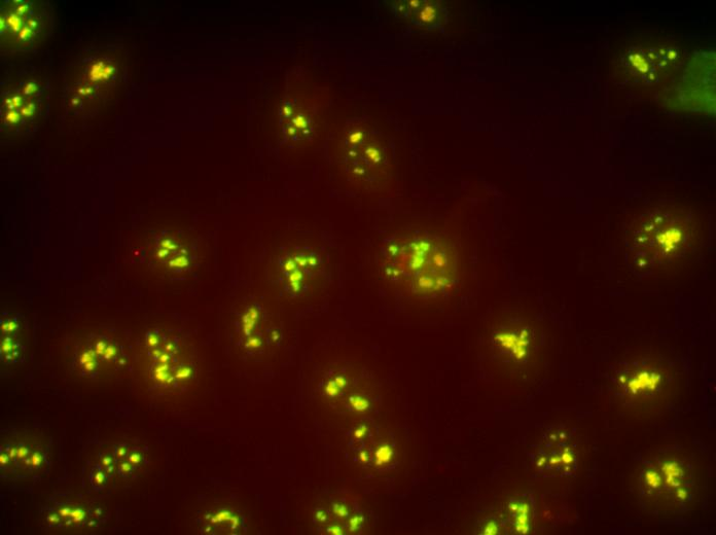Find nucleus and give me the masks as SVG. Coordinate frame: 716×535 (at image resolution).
<instances>
[{"mask_svg": "<svg viewBox=\"0 0 716 535\" xmlns=\"http://www.w3.org/2000/svg\"><path fill=\"white\" fill-rule=\"evenodd\" d=\"M386 283L415 297H442L461 282L462 259L456 245L437 233L413 230L391 236L380 251Z\"/></svg>", "mask_w": 716, "mask_h": 535, "instance_id": "1", "label": "nucleus"}, {"mask_svg": "<svg viewBox=\"0 0 716 535\" xmlns=\"http://www.w3.org/2000/svg\"><path fill=\"white\" fill-rule=\"evenodd\" d=\"M268 278L281 297L306 301L329 284L328 258L319 248L307 243L284 246L272 257Z\"/></svg>", "mask_w": 716, "mask_h": 535, "instance_id": "2", "label": "nucleus"}, {"mask_svg": "<svg viewBox=\"0 0 716 535\" xmlns=\"http://www.w3.org/2000/svg\"><path fill=\"white\" fill-rule=\"evenodd\" d=\"M232 341L241 358L264 363L281 349L282 321L268 301L258 295H248L234 311Z\"/></svg>", "mask_w": 716, "mask_h": 535, "instance_id": "3", "label": "nucleus"}, {"mask_svg": "<svg viewBox=\"0 0 716 535\" xmlns=\"http://www.w3.org/2000/svg\"><path fill=\"white\" fill-rule=\"evenodd\" d=\"M49 82L37 70L17 69L6 78L2 91V121L5 131L28 135L39 128L49 104Z\"/></svg>", "mask_w": 716, "mask_h": 535, "instance_id": "4", "label": "nucleus"}, {"mask_svg": "<svg viewBox=\"0 0 716 535\" xmlns=\"http://www.w3.org/2000/svg\"><path fill=\"white\" fill-rule=\"evenodd\" d=\"M340 163L349 180L367 190H380L389 181L391 160L382 137L372 128L355 126L344 137Z\"/></svg>", "mask_w": 716, "mask_h": 535, "instance_id": "5", "label": "nucleus"}, {"mask_svg": "<svg viewBox=\"0 0 716 535\" xmlns=\"http://www.w3.org/2000/svg\"><path fill=\"white\" fill-rule=\"evenodd\" d=\"M693 236L688 217L677 212L657 211L641 220L634 233L636 252L647 265L662 264L687 251Z\"/></svg>", "mask_w": 716, "mask_h": 535, "instance_id": "6", "label": "nucleus"}, {"mask_svg": "<svg viewBox=\"0 0 716 535\" xmlns=\"http://www.w3.org/2000/svg\"><path fill=\"white\" fill-rule=\"evenodd\" d=\"M53 17L45 4L14 0L2 6V48L8 53H27L49 37Z\"/></svg>", "mask_w": 716, "mask_h": 535, "instance_id": "7", "label": "nucleus"}, {"mask_svg": "<svg viewBox=\"0 0 716 535\" xmlns=\"http://www.w3.org/2000/svg\"><path fill=\"white\" fill-rule=\"evenodd\" d=\"M152 374L163 387L179 389L197 374L194 350L176 333L158 331L148 335Z\"/></svg>", "mask_w": 716, "mask_h": 535, "instance_id": "8", "label": "nucleus"}, {"mask_svg": "<svg viewBox=\"0 0 716 535\" xmlns=\"http://www.w3.org/2000/svg\"><path fill=\"white\" fill-rule=\"evenodd\" d=\"M151 253L156 266L171 279L186 278L200 261L194 242L171 233L159 236Z\"/></svg>", "mask_w": 716, "mask_h": 535, "instance_id": "9", "label": "nucleus"}, {"mask_svg": "<svg viewBox=\"0 0 716 535\" xmlns=\"http://www.w3.org/2000/svg\"><path fill=\"white\" fill-rule=\"evenodd\" d=\"M280 128L291 145H303L315 128L314 114L300 100L285 101L280 110Z\"/></svg>", "mask_w": 716, "mask_h": 535, "instance_id": "10", "label": "nucleus"}, {"mask_svg": "<svg viewBox=\"0 0 716 535\" xmlns=\"http://www.w3.org/2000/svg\"><path fill=\"white\" fill-rule=\"evenodd\" d=\"M0 335V356L5 365H16L24 361L27 345V329L23 317L14 311H4Z\"/></svg>", "mask_w": 716, "mask_h": 535, "instance_id": "11", "label": "nucleus"}, {"mask_svg": "<svg viewBox=\"0 0 716 535\" xmlns=\"http://www.w3.org/2000/svg\"><path fill=\"white\" fill-rule=\"evenodd\" d=\"M672 54L665 50L633 48L626 54L624 64L631 76L650 83L674 60Z\"/></svg>", "mask_w": 716, "mask_h": 535, "instance_id": "12", "label": "nucleus"}, {"mask_svg": "<svg viewBox=\"0 0 716 535\" xmlns=\"http://www.w3.org/2000/svg\"><path fill=\"white\" fill-rule=\"evenodd\" d=\"M397 13L415 26L427 30L443 29L448 21L447 9L436 2L410 0L397 6Z\"/></svg>", "mask_w": 716, "mask_h": 535, "instance_id": "13", "label": "nucleus"}, {"mask_svg": "<svg viewBox=\"0 0 716 535\" xmlns=\"http://www.w3.org/2000/svg\"><path fill=\"white\" fill-rule=\"evenodd\" d=\"M120 350L112 341L95 337L87 344L79 358V366L88 374H92L102 365L115 364L120 361Z\"/></svg>", "mask_w": 716, "mask_h": 535, "instance_id": "14", "label": "nucleus"}, {"mask_svg": "<svg viewBox=\"0 0 716 535\" xmlns=\"http://www.w3.org/2000/svg\"><path fill=\"white\" fill-rule=\"evenodd\" d=\"M205 524L209 530L226 531L227 533H239L245 530L243 515L230 509H221L206 515Z\"/></svg>", "mask_w": 716, "mask_h": 535, "instance_id": "15", "label": "nucleus"}, {"mask_svg": "<svg viewBox=\"0 0 716 535\" xmlns=\"http://www.w3.org/2000/svg\"><path fill=\"white\" fill-rule=\"evenodd\" d=\"M529 334L525 330L520 333H497L494 336L495 342L503 349L510 351L516 360H523L527 354L529 345Z\"/></svg>", "mask_w": 716, "mask_h": 535, "instance_id": "16", "label": "nucleus"}, {"mask_svg": "<svg viewBox=\"0 0 716 535\" xmlns=\"http://www.w3.org/2000/svg\"><path fill=\"white\" fill-rule=\"evenodd\" d=\"M395 451L388 444H382L378 447L374 456V465L376 467H384L391 462Z\"/></svg>", "mask_w": 716, "mask_h": 535, "instance_id": "17", "label": "nucleus"}, {"mask_svg": "<svg viewBox=\"0 0 716 535\" xmlns=\"http://www.w3.org/2000/svg\"><path fill=\"white\" fill-rule=\"evenodd\" d=\"M350 407L357 412H365L370 408V402L361 395H355L348 399Z\"/></svg>", "mask_w": 716, "mask_h": 535, "instance_id": "18", "label": "nucleus"}, {"mask_svg": "<svg viewBox=\"0 0 716 535\" xmlns=\"http://www.w3.org/2000/svg\"><path fill=\"white\" fill-rule=\"evenodd\" d=\"M485 531H486L485 533H487V534L494 533V531L496 532V527L494 526L493 523H490Z\"/></svg>", "mask_w": 716, "mask_h": 535, "instance_id": "19", "label": "nucleus"}]
</instances>
